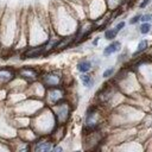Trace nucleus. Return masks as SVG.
<instances>
[{"mask_svg":"<svg viewBox=\"0 0 152 152\" xmlns=\"http://www.w3.org/2000/svg\"><path fill=\"white\" fill-rule=\"evenodd\" d=\"M43 82H44V84H45L46 87L55 88V87H57V86L59 84V82H61V76H59L58 72L52 71V72H49V74H46V75L44 76Z\"/></svg>","mask_w":152,"mask_h":152,"instance_id":"f257e3e1","label":"nucleus"},{"mask_svg":"<svg viewBox=\"0 0 152 152\" xmlns=\"http://www.w3.org/2000/svg\"><path fill=\"white\" fill-rule=\"evenodd\" d=\"M46 44H43V45H40V46H37V48H33V49H30V50H27L26 52H25V58H32V57H38V56H40L43 52H44V50L46 49Z\"/></svg>","mask_w":152,"mask_h":152,"instance_id":"f03ea898","label":"nucleus"},{"mask_svg":"<svg viewBox=\"0 0 152 152\" xmlns=\"http://www.w3.org/2000/svg\"><path fill=\"white\" fill-rule=\"evenodd\" d=\"M19 74L23 77L27 78L28 81H32V80H34L37 77V71L34 69H32V68H23V69H20Z\"/></svg>","mask_w":152,"mask_h":152,"instance_id":"7ed1b4c3","label":"nucleus"},{"mask_svg":"<svg viewBox=\"0 0 152 152\" xmlns=\"http://www.w3.org/2000/svg\"><path fill=\"white\" fill-rule=\"evenodd\" d=\"M120 48H121L120 42H113V43H110L108 46L104 48V50H103V55H104V56H110L112 53L119 51Z\"/></svg>","mask_w":152,"mask_h":152,"instance_id":"20e7f679","label":"nucleus"},{"mask_svg":"<svg viewBox=\"0 0 152 152\" xmlns=\"http://www.w3.org/2000/svg\"><path fill=\"white\" fill-rule=\"evenodd\" d=\"M90 66H91L90 62L84 59V61H82V62H80V63L77 64V70L81 71V72H87V71L90 70Z\"/></svg>","mask_w":152,"mask_h":152,"instance_id":"39448f33","label":"nucleus"},{"mask_svg":"<svg viewBox=\"0 0 152 152\" xmlns=\"http://www.w3.org/2000/svg\"><path fill=\"white\" fill-rule=\"evenodd\" d=\"M36 150H38V151H49V150H51V142L50 141H40V142L37 144Z\"/></svg>","mask_w":152,"mask_h":152,"instance_id":"423d86ee","label":"nucleus"},{"mask_svg":"<svg viewBox=\"0 0 152 152\" xmlns=\"http://www.w3.org/2000/svg\"><path fill=\"white\" fill-rule=\"evenodd\" d=\"M81 81H82V83H83L87 88H90V87L94 84V80H93L91 76H89V75H82V76H81Z\"/></svg>","mask_w":152,"mask_h":152,"instance_id":"0eeeda50","label":"nucleus"},{"mask_svg":"<svg viewBox=\"0 0 152 152\" xmlns=\"http://www.w3.org/2000/svg\"><path fill=\"white\" fill-rule=\"evenodd\" d=\"M118 32H119V30H118L116 27L110 28V30H107V31L104 32V38H106V39H114V38L116 37Z\"/></svg>","mask_w":152,"mask_h":152,"instance_id":"6e6552de","label":"nucleus"},{"mask_svg":"<svg viewBox=\"0 0 152 152\" xmlns=\"http://www.w3.org/2000/svg\"><path fill=\"white\" fill-rule=\"evenodd\" d=\"M147 46H148L147 40H145V39H144V40H140V42H139V44H138V49H137V51L134 52V55H138V53H140V52L145 51Z\"/></svg>","mask_w":152,"mask_h":152,"instance_id":"1a4fd4ad","label":"nucleus"},{"mask_svg":"<svg viewBox=\"0 0 152 152\" xmlns=\"http://www.w3.org/2000/svg\"><path fill=\"white\" fill-rule=\"evenodd\" d=\"M150 30H151V24H148V23H144V24L140 26V32H141L142 34L148 33Z\"/></svg>","mask_w":152,"mask_h":152,"instance_id":"9d476101","label":"nucleus"},{"mask_svg":"<svg viewBox=\"0 0 152 152\" xmlns=\"http://www.w3.org/2000/svg\"><path fill=\"white\" fill-rule=\"evenodd\" d=\"M142 23H148L152 20V14H145V15H141V19H140Z\"/></svg>","mask_w":152,"mask_h":152,"instance_id":"9b49d317","label":"nucleus"},{"mask_svg":"<svg viewBox=\"0 0 152 152\" xmlns=\"http://www.w3.org/2000/svg\"><path fill=\"white\" fill-rule=\"evenodd\" d=\"M140 19H141V15H140V14H137V15H134V17L129 20V24H135V23H138Z\"/></svg>","mask_w":152,"mask_h":152,"instance_id":"f8f14e48","label":"nucleus"},{"mask_svg":"<svg viewBox=\"0 0 152 152\" xmlns=\"http://www.w3.org/2000/svg\"><path fill=\"white\" fill-rule=\"evenodd\" d=\"M113 72H114V69H113V68H109V69L104 70V72H103V77H109Z\"/></svg>","mask_w":152,"mask_h":152,"instance_id":"ddd939ff","label":"nucleus"},{"mask_svg":"<svg viewBox=\"0 0 152 152\" xmlns=\"http://www.w3.org/2000/svg\"><path fill=\"white\" fill-rule=\"evenodd\" d=\"M115 27H116V28L120 31V30H122V28L125 27V23H124V21H121V23H119V24H118Z\"/></svg>","mask_w":152,"mask_h":152,"instance_id":"4468645a","label":"nucleus"},{"mask_svg":"<svg viewBox=\"0 0 152 152\" xmlns=\"http://www.w3.org/2000/svg\"><path fill=\"white\" fill-rule=\"evenodd\" d=\"M150 2H151V0H144V1L140 4V7H141V8H144V7H145L147 4H150Z\"/></svg>","mask_w":152,"mask_h":152,"instance_id":"2eb2a0df","label":"nucleus"},{"mask_svg":"<svg viewBox=\"0 0 152 152\" xmlns=\"http://www.w3.org/2000/svg\"><path fill=\"white\" fill-rule=\"evenodd\" d=\"M53 150H55V151H61L62 148H61V147H53Z\"/></svg>","mask_w":152,"mask_h":152,"instance_id":"dca6fc26","label":"nucleus"}]
</instances>
